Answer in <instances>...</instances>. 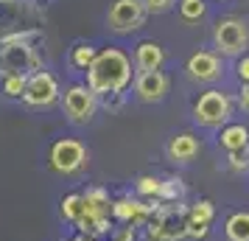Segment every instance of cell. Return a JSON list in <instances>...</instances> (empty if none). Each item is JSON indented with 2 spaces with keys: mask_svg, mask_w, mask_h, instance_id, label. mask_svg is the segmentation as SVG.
Wrapping results in <instances>:
<instances>
[{
  "mask_svg": "<svg viewBox=\"0 0 249 241\" xmlns=\"http://www.w3.org/2000/svg\"><path fill=\"white\" fill-rule=\"evenodd\" d=\"M171 81L162 70H148V73H137L135 76V95L143 104H157L168 95Z\"/></svg>",
  "mask_w": 249,
  "mask_h": 241,
  "instance_id": "11",
  "label": "cell"
},
{
  "mask_svg": "<svg viewBox=\"0 0 249 241\" xmlns=\"http://www.w3.org/2000/svg\"><path fill=\"white\" fill-rule=\"evenodd\" d=\"M218 146L224 151H238V149H249V127L247 124H227L218 129Z\"/></svg>",
  "mask_w": 249,
  "mask_h": 241,
  "instance_id": "16",
  "label": "cell"
},
{
  "mask_svg": "<svg viewBox=\"0 0 249 241\" xmlns=\"http://www.w3.org/2000/svg\"><path fill=\"white\" fill-rule=\"evenodd\" d=\"M101 104H104V110H109V112H121L124 110V95H104Z\"/></svg>",
  "mask_w": 249,
  "mask_h": 241,
  "instance_id": "27",
  "label": "cell"
},
{
  "mask_svg": "<svg viewBox=\"0 0 249 241\" xmlns=\"http://www.w3.org/2000/svg\"><path fill=\"white\" fill-rule=\"evenodd\" d=\"M165 62V51L154 42V39H146L135 48V68L140 73H148V70H160Z\"/></svg>",
  "mask_w": 249,
  "mask_h": 241,
  "instance_id": "15",
  "label": "cell"
},
{
  "mask_svg": "<svg viewBox=\"0 0 249 241\" xmlns=\"http://www.w3.org/2000/svg\"><path fill=\"white\" fill-rule=\"evenodd\" d=\"M160 191H162V180L154 174H140L135 180V194L140 199H160Z\"/></svg>",
  "mask_w": 249,
  "mask_h": 241,
  "instance_id": "21",
  "label": "cell"
},
{
  "mask_svg": "<svg viewBox=\"0 0 249 241\" xmlns=\"http://www.w3.org/2000/svg\"><path fill=\"white\" fill-rule=\"evenodd\" d=\"M188 76H191L193 81H199V84H213V81L221 79V73H224V68H221V59H218V54H213V51H196L191 59H188Z\"/></svg>",
  "mask_w": 249,
  "mask_h": 241,
  "instance_id": "12",
  "label": "cell"
},
{
  "mask_svg": "<svg viewBox=\"0 0 249 241\" xmlns=\"http://www.w3.org/2000/svg\"><path fill=\"white\" fill-rule=\"evenodd\" d=\"M227 166H230V171H235V174L249 171V149L227 151Z\"/></svg>",
  "mask_w": 249,
  "mask_h": 241,
  "instance_id": "24",
  "label": "cell"
},
{
  "mask_svg": "<svg viewBox=\"0 0 249 241\" xmlns=\"http://www.w3.org/2000/svg\"><path fill=\"white\" fill-rule=\"evenodd\" d=\"M204 12H207V6H204V0H179V14L193 23V20H202Z\"/></svg>",
  "mask_w": 249,
  "mask_h": 241,
  "instance_id": "23",
  "label": "cell"
},
{
  "mask_svg": "<svg viewBox=\"0 0 249 241\" xmlns=\"http://www.w3.org/2000/svg\"><path fill=\"white\" fill-rule=\"evenodd\" d=\"M25 87H28V76H3L0 79V90L6 98H23Z\"/></svg>",
  "mask_w": 249,
  "mask_h": 241,
  "instance_id": "22",
  "label": "cell"
},
{
  "mask_svg": "<svg viewBox=\"0 0 249 241\" xmlns=\"http://www.w3.org/2000/svg\"><path fill=\"white\" fill-rule=\"evenodd\" d=\"M215 219V205L210 199H199L188 207V239L204 241L210 236V224Z\"/></svg>",
  "mask_w": 249,
  "mask_h": 241,
  "instance_id": "13",
  "label": "cell"
},
{
  "mask_svg": "<svg viewBox=\"0 0 249 241\" xmlns=\"http://www.w3.org/2000/svg\"><path fill=\"white\" fill-rule=\"evenodd\" d=\"M84 196V210H81V219L73 224L81 236H92V239H107L115 233V219H112V199L109 194L92 185L87 191H81Z\"/></svg>",
  "mask_w": 249,
  "mask_h": 241,
  "instance_id": "3",
  "label": "cell"
},
{
  "mask_svg": "<svg viewBox=\"0 0 249 241\" xmlns=\"http://www.w3.org/2000/svg\"><path fill=\"white\" fill-rule=\"evenodd\" d=\"M62 110L68 115L70 124H90L98 110V95L87 87V84H70L65 95H62Z\"/></svg>",
  "mask_w": 249,
  "mask_h": 241,
  "instance_id": "8",
  "label": "cell"
},
{
  "mask_svg": "<svg viewBox=\"0 0 249 241\" xmlns=\"http://www.w3.org/2000/svg\"><path fill=\"white\" fill-rule=\"evenodd\" d=\"M56 241H76V239H56Z\"/></svg>",
  "mask_w": 249,
  "mask_h": 241,
  "instance_id": "31",
  "label": "cell"
},
{
  "mask_svg": "<svg viewBox=\"0 0 249 241\" xmlns=\"http://www.w3.org/2000/svg\"><path fill=\"white\" fill-rule=\"evenodd\" d=\"M109 241H137V227L124 224V227H118L112 236H109Z\"/></svg>",
  "mask_w": 249,
  "mask_h": 241,
  "instance_id": "26",
  "label": "cell"
},
{
  "mask_svg": "<svg viewBox=\"0 0 249 241\" xmlns=\"http://www.w3.org/2000/svg\"><path fill=\"white\" fill-rule=\"evenodd\" d=\"M185 194H188V185L182 177H165L162 180V191H160V202H185Z\"/></svg>",
  "mask_w": 249,
  "mask_h": 241,
  "instance_id": "20",
  "label": "cell"
},
{
  "mask_svg": "<svg viewBox=\"0 0 249 241\" xmlns=\"http://www.w3.org/2000/svg\"><path fill=\"white\" fill-rule=\"evenodd\" d=\"M232 115V101L221 90H204L193 101V121L204 129H221L230 124Z\"/></svg>",
  "mask_w": 249,
  "mask_h": 241,
  "instance_id": "6",
  "label": "cell"
},
{
  "mask_svg": "<svg viewBox=\"0 0 249 241\" xmlns=\"http://www.w3.org/2000/svg\"><path fill=\"white\" fill-rule=\"evenodd\" d=\"M238 104H241V110H247V112H249V84H241V93H238Z\"/></svg>",
  "mask_w": 249,
  "mask_h": 241,
  "instance_id": "29",
  "label": "cell"
},
{
  "mask_svg": "<svg viewBox=\"0 0 249 241\" xmlns=\"http://www.w3.org/2000/svg\"><path fill=\"white\" fill-rule=\"evenodd\" d=\"M76 241H101V239H92V236H81V233H79V239H76Z\"/></svg>",
  "mask_w": 249,
  "mask_h": 241,
  "instance_id": "30",
  "label": "cell"
},
{
  "mask_svg": "<svg viewBox=\"0 0 249 241\" xmlns=\"http://www.w3.org/2000/svg\"><path fill=\"white\" fill-rule=\"evenodd\" d=\"M235 73H238V79H241V84H249V56H241V59H238Z\"/></svg>",
  "mask_w": 249,
  "mask_h": 241,
  "instance_id": "28",
  "label": "cell"
},
{
  "mask_svg": "<svg viewBox=\"0 0 249 241\" xmlns=\"http://www.w3.org/2000/svg\"><path fill=\"white\" fill-rule=\"evenodd\" d=\"M143 3H146V12L148 14H165L177 0H143Z\"/></svg>",
  "mask_w": 249,
  "mask_h": 241,
  "instance_id": "25",
  "label": "cell"
},
{
  "mask_svg": "<svg viewBox=\"0 0 249 241\" xmlns=\"http://www.w3.org/2000/svg\"><path fill=\"white\" fill-rule=\"evenodd\" d=\"M146 3L143 0H115L109 14H107V25L115 34H132L146 23Z\"/></svg>",
  "mask_w": 249,
  "mask_h": 241,
  "instance_id": "9",
  "label": "cell"
},
{
  "mask_svg": "<svg viewBox=\"0 0 249 241\" xmlns=\"http://www.w3.org/2000/svg\"><path fill=\"white\" fill-rule=\"evenodd\" d=\"M188 207L185 202H160L157 213L146 224V241L188 239Z\"/></svg>",
  "mask_w": 249,
  "mask_h": 241,
  "instance_id": "4",
  "label": "cell"
},
{
  "mask_svg": "<svg viewBox=\"0 0 249 241\" xmlns=\"http://www.w3.org/2000/svg\"><path fill=\"white\" fill-rule=\"evenodd\" d=\"M36 31H20V34L0 37V79L3 76H31L39 68V56L31 48Z\"/></svg>",
  "mask_w": 249,
  "mask_h": 241,
  "instance_id": "2",
  "label": "cell"
},
{
  "mask_svg": "<svg viewBox=\"0 0 249 241\" xmlns=\"http://www.w3.org/2000/svg\"><path fill=\"white\" fill-rule=\"evenodd\" d=\"M95 56H98V51L90 45V42H76V45L70 48V65L76 70H90V65L95 62Z\"/></svg>",
  "mask_w": 249,
  "mask_h": 241,
  "instance_id": "18",
  "label": "cell"
},
{
  "mask_svg": "<svg viewBox=\"0 0 249 241\" xmlns=\"http://www.w3.org/2000/svg\"><path fill=\"white\" fill-rule=\"evenodd\" d=\"M90 151L76 138H59L48 149V168L59 177H76L87 168Z\"/></svg>",
  "mask_w": 249,
  "mask_h": 241,
  "instance_id": "5",
  "label": "cell"
},
{
  "mask_svg": "<svg viewBox=\"0 0 249 241\" xmlns=\"http://www.w3.org/2000/svg\"><path fill=\"white\" fill-rule=\"evenodd\" d=\"M59 81L51 70H36L28 76V87H25L23 104L25 107H34V110H48L59 101Z\"/></svg>",
  "mask_w": 249,
  "mask_h": 241,
  "instance_id": "10",
  "label": "cell"
},
{
  "mask_svg": "<svg viewBox=\"0 0 249 241\" xmlns=\"http://www.w3.org/2000/svg\"><path fill=\"white\" fill-rule=\"evenodd\" d=\"M227 241H249V210H235L224 222Z\"/></svg>",
  "mask_w": 249,
  "mask_h": 241,
  "instance_id": "17",
  "label": "cell"
},
{
  "mask_svg": "<svg viewBox=\"0 0 249 241\" xmlns=\"http://www.w3.org/2000/svg\"><path fill=\"white\" fill-rule=\"evenodd\" d=\"M135 59L121 48H101L95 62L87 70V87H90L98 98L104 95H126L129 84L135 81Z\"/></svg>",
  "mask_w": 249,
  "mask_h": 241,
  "instance_id": "1",
  "label": "cell"
},
{
  "mask_svg": "<svg viewBox=\"0 0 249 241\" xmlns=\"http://www.w3.org/2000/svg\"><path fill=\"white\" fill-rule=\"evenodd\" d=\"M202 149V140L191 135V132H182L177 138L168 140V146H165V154H168L171 163H191L196 154Z\"/></svg>",
  "mask_w": 249,
  "mask_h": 241,
  "instance_id": "14",
  "label": "cell"
},
{
  "mask_svg": "<svg viewBox=\"0 0 249 241\" xmlns=\"http://www.w3.org/2000/svg\"><path fill=\"white\" fill-rule=\"evenodd\" d=\"M81 210H84V196L81 194L62 196V202H59V216H62V222L76 224V222L81 219Z\"/></svg>",
  "mask_w": 249,
  "mask_h": 241,
  "instance_id": "19",
  "label": "cell"
},
{
  "mask_svg": "<svg viewBox=\"0 0 249 241\" xmlns=\"http://www.w3.org/2000/svg\"><path fill=\"white\" fill-rule=\"evenodd\" d=\"M213 45L221 56H241L249 45V23L241 17H221L213 28Z\"/></svg>",
  "mask_w": 249,
  "mask_h": 241,
  "instance_id": "7",
  "label": "cell"
}]
</instances>
